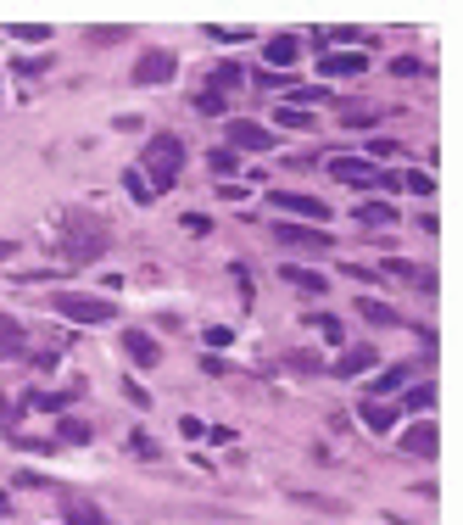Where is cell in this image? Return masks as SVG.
I'll list each match as a JSON object with an SVG mask.
<instances>
[{"mask_svg":"<svg viewBox=\"0 0 463 525\" xmlns=\"http://www.w3.org/2000/svg\"><path fill=\"white\" fill-rule=\"evenodd\" d=\"M140 174L151 190H174L179 174H184V140L179 135H151L140 146Z\"/></svg>","mask_w":463,"mask_h":525,"instance_id":"1","label":"cell"},{"mask_svg":"<svg viewBox=\"0 0 463 525\" xmlns=\"http://www.w3.org/2000/svg\"><path fill=\"white\" fill-rule=\"evenodd\" d=\"M51 308L61 319H73V324H112L118 319V302L112 297H84V291H56Z\"/></svg>","mask_w":463,"mask_h":525,"instance_id":"2","label":"cell"},{"mask_svg":"<svg viewBox=\"0 0 463 525\" xmlns=\"http://www.w3.org/2000/svg\"><path fill=\"white\" fill-rule=\"evenodd\" d=\"M68 262H95L107 246H112V235H107V224H90L84 213H68Z\"/></svg>","mask_w":463,"mask_h":525,"instance_id":"3","label":"cell"},{"mask_svg":"<svg viewBox=\"0 0 463 525\" xmlns=\"http://www.w3.org/2000/svg\"><path fill=\"white\" fill-rule=\"evenodd\" d=\"M229 151H274V129H262L251 118H229Z\"/></svg>","mask_w":463,"mask_h":525,"instance_id":"4","label":"cell"},{"mask_svg":"<svg viewBox=\"0 0 463 525\" xmlns=\"http://www.w3.org/2000/svg\"><path fill=\"white\" fill-rule=\"evenodd\" d=\"M374 364H380V347L374 341H357V347H346L335 364H329V375H335V380H357V375H369Z\"/></svg>","mask_w":463,"mask_h":525,"instance_id":"5","label":"cell"},{"mask_svg":"<svg viewBox=\"0 0 463 525\" xmlns=\"http://www.w3.org/2000/svg\"><path fill=\"white\" fill-rule=\"evenodd\" d=\"M174 73H179L174 51H140V62H135V84H168Z\"/></svg>","mask_w":463,"mask_h":525,"instance_id":"6","label":"cell"},{"mask_svg":"<svg viewBox=\"0 0 463 525\" xmlns=\"http://www.w3.org/2000/svg\"><path fill=\"white\" fill-rule=\"evenodd\" d=\"M274 241L279 246H296V252H324V246H335L324 235V229H313V224H274Z\"/></svg>","mask_w":463,"mask_h":525,"instance_id":"7","label":"cell"},{"mask_svg":"<svg viewBox=\"0 0 463 525\" xmlns=\"http://www.w3.org/2000/svg\"><path fill=\"white\" fill-rule=\"evenodd\" d=\"M269 202L279 207V213H290V218H329V202H318V196H296V190H274Z\"/></svg>","mask_w":463,"mask_h":525,"instance_id":"8","label":"cell"},{"mask_svg":"<svg viewBox=\"0 0 463 525\" xmlns=\"http://www.w3.org/2000/svg\"><path fill=\"white\" fill-rule=\"evenodd\" d=\"M363 68H369V56H363V51H324L318 56V79H352Z\"/></svg>","mask_w":463,"mask_h":525,"instance_id":"9","label":"cell"},{"mask_svg":"<svg viewBox=\"0 0 463 525\" xmlns=\"http://www.w3.org/2000/svg\"><path fill=\"white\" fill-rule=\"evenodd\" d=\"M329 174H335L341 185H380V168L363 157H329Z\"/></svg>","mask_w":463,"mask_h":525,"instance_id":"10","label":"cell"},{"mask_svg":"<svg viewBox=\"0 0 463 525\" xmlns=\"http://www.w3.org/2000/svg\"><path fill=\"white\" fill-rule=\"evenodd\" d=\"M408 380H413V369H408V364H391L380 380L363 386V403H380V397H391V391H408Z\"/></svg>","mask_w":463,"mask_h":525,"instance_id":"11","label":"cell"},{"mask_svg":"<svg viewBox=\"0 0 463 525\" xmlns=\"http://www.w3.org/2000/svg\"><path fill=\"white\" fill-rule=\"evenodd\" d=\"M402 453H413V458H436V453H441V431H436L430 419H419L413 431L402 436Z\"/></svg>","mask_w":463,"mask_h":525,"instance_id":"12","label":"cell"},{"mask_svg":"<svg viewBox=\"0 0 463 525\" xmlns=\"http://www.w3.org/2000/svg\"><path fill=\"white\" fill-rule=\"evenodd\" d=\"M262 56H269L274 73H285V68H296V56H302V40H296V34H274L269 45H262Z\"/></svg>","mask_w":463,"mask_h":525,"instance_id":"13","label":"cell"},{"mask_svg":"<svg viewBox=\"0 0 463 525\" xmlns=\"http://www.w3.org/2000/svg\"><path fill=\"white\" fill-rule=\"evenodd\" d=\"M23 352H28V330H23V319L0 313V358H23Z\"/></svg>","mask_w":463,"mask_h":525,"instance_id":"14","label":"cell"},{"mask_svg":"<svg viewBox=\"0 0 463 525\" xmlns=\"http://www.w3.org/2000/svg\"><path fill=\"white\" fill-rule=\"evenodd\" d=\"M123 352L135 358L140 369H156V364H162V347H156L151 336H140V330H135V336H123Z\"/></svg>","mask_w":463,"mask_h":525,"instance_id":"15","label":"cell"},{"mask_svg":"<svg viewBox=\"0 0 463 525\" xmlns=\"http://www.w3.org/2000/svg\"><path fill=\"white\" fill-rule=\"evenodd\" d=\"M79 391H84V386H68V391H34V397H28L23 408H40V414H61V408H68V403L79 397Z\"/></svg>","mask_w":463,"mask_h":525,"instance_id":"16","label":"cell"},{"mask_svg":"<svg viewBox=\"0 0 463 525\" xmlns=\"http://www.w3.org/2000/svg\"><path fill=\"white\" fill-rule=\"evenodd\" d=\"M279 274H285V280H290L296 291H307V297H324V291H329V285H324V274H313V269H302V262H285V269H279Z\"/></svg>","mask_w":463,"mask_h":525,"instance_id":"17","label":"cell"},{"mask_svg":"<svg viewBox=\"0 0 463 525\" xmlns=\"http://www.w3.org/2000/svg\"><path fill=\"white\" fill-rule=\"evenodd\" d=\"M380 185H391V190H413V196H436V179H430V174H380Z\"/></svg>","mask_w":463,"mask_h":525,"instance_id":"18","label":"cell"},{"mask_svg":"<svg viewBox=\"0 0 463 525\" xmlns=\"http://www.w3.org/2000/svg\"><path fill=\"white\" fill-rule=\"evenodd\" d=\"M396 218H402V213H396L391 202H363L357 207V224H369V229H391Z\"/></svg>","mask_w":463,"mask_h":525,"instance_id":"19","label":"cell"},{"mask_svg":"<svg viewBox=\"0 0 463 525\" xmlns=\"http://www.w3.org/2000/svg\"><path fill=\"white\" fill-rule=\"evenodd\" d=\"M357 313L369 319V324H385V330H391V324H402V313H396L391 302H374V297H357Z\"/></svg>","mask_w":463,"mask_h":525,"instance_id":"20","label":"cell"},{"mask_svg":"<svg viewBox=\"0 0 463 525\" xmlns=\"http://www.w3.org/2000/svg\"><path fill=\"white\" fill-rule=\"evenodd\" d=\"M363 425H369L374 436H385L391 425H396V408H391V403H363Z\"/></svg>","mask_w":463,"mask_h":525,"instance_id":"21","label":"cell"},{"mask_svg":"<svg viewBox=\"0 0 463 525\" xmlns=\"http://www.w3.org/2000/svg\"><path fill=\"white\" fill-rule=\"evenodd\" d=\"M430 414V408H436V386H413V391H402V408H396V414Z\"/></svg>","mask_w":463,"mask_h":525,"instance_id":"22","label":"cell"},{"mask_svg":"<svg viewBox=\"0 0 463 525\" xmlns=\"http://www.w3.org/2000/svg\"><path fill=\"white\" fill-rule=\"evenodd\" d=\"M6 34H12V40H28V45H40V40H51V23H6Z\"/></svg>","mask_w":463,"mask_h":525,"instance_id":"23","label":"cell"},{"mask_svg":"<svg viewBox=\"0 0 463 525\" xmlns=\"http://www.w3.org/2000/svg\"><path fill=\"white\" fill-rule=\"evenodd\" d=\"M274 123H285V129H313V112H302V107L279 101V107H274Z\"/></svg>","mask_w":463,"mask_h":525,"instance_id":"24","label":"cell"},{"mask_svg":"<svg viewBox=\"0 0 463 525\" xmlns=\"http://www.w3.org/2000/svg\"><path fill=\"white\" fill-rule=\"evenodd\" d=\"M207 162H213V174H218L223 185H229V174H235V168H241V157H235V151H229V146H218V151H207Z\"/></svg>","mask_w":463,"mask_h":525,"instance_id":"25","label":"cell"},{"mask_svg":"<svg viewBox=\"0 0 463 525\" xmlns=\"http://www.w3.org/2000/svg\"><path fill=\"white\" fill-rule=\"evenodd\" d=\"M68 525H118V520H107L101 509H90V503H68Z\"/></svg>","mask_w":463,"mask_h":525,"instance_id":"26","label":"cell"},{"mask_svg":"<svg viewBox=\"0 0 463 525\" xmlns=\"http://www.w3.org/2000/svg\"><path fill=\"white\" fill-rule=\"evenodd\" d=\"M296 503H307V509H318V514H346L341 498H318V492H296Z\"/></svg>","mask_w":463,"mask_h":525,"instance_id":"27","label":"cell"},{"mask_svg":"<svg viewBox=\"0 0 463 525\" xmlns=\"http://www.w3.org/2000/svg\"><path fill=\"white\" fill-rule=\"evenodd\" d=\"M341 123H346V129H374L380 112H369V107H341Z\"/></svg>","mask_w":463,"mask_h":525,"instance_id":"28","label":"cell"},{"mask_svg":"<svg viewBox=\"0 0 463 525\" xmlns=\"http://www.w3.org/2000/svg\"><path fill=\"white\" fill-rule=\"evenodd\" d=\"M195 112H207V118H229V101H223V95H213V90H202V95H195Z\"/></svg>","mask_w":463,"mask_h":525,"instance_id":"29","label":"cell"},{"mask_svg":"<svg viewBox=\"0 0 463 525\" xmlns=\"http://www.w3.org/2000/svg\"><path fill=\"white\" fill-rule=\"evenodd\" d=\"M123 185H128V196H135V202H140V207H146V202H151V196H156V190L146 185V174H140V168H128V174H123Z\"/></svg>","mask_w":463,"mask_h":525,"instance_id":"30","label":"cell"},{"mask_svg":"<svg viewBox=\"0 0 463 525\" xmlns=\"http://www.w3.org/2000/svg\"><path fill=\"white\" fill-rule=\"evenodd\" d=\"M235 84H241V68H235V62H223V68H213V95L235 90Z\"/></svg>","mask_w":463,"mask_h":525,"instance_id":"31","label":"cell"},{"mask_svg":"<svg viewBox=\"0 0 463 525\" xmlns=\"http://www.w3.org/2000/svg\"><path fill=\"white\" fill-rule=\"evenodd\" d=\"M385 274H391V280H413V285H419L424 269H419V262H402V257H385Z\"/></svg>","mask_w":463,"mask_h":525,"instance_id":"32","label":"cell"},{"mask_svg":"<svg viewBox=\"0 0 463 525\" xmlns=\"http://www.w3.org/2000/svg\"><path fill=\"white\" fill-rule=\"evenodd\" d=\"M56 442H90V425L84 419H61L56 425Z\"/></svg>","mask_w":463,"mask_h":525,"instance_id":"33","label":"cell"},{"mask_svg":"<svg viewBox=\"0 0 463 525\" xmlns=\"http://www.w3.org/2000/svg\"><path fill=\"white\" fill-rule=\"evenodd\" d=\"M391 73H396V79H419V73H430V68H424L419 56H396V62H391Z\"/></svg>","mask_w":463,"mask_h":525,"instance_id":"34","label":"cell"},{"mask_svg":"<svg viewBox=\"0 0 463 525\" xmlns=\"http://www.w3.org/2000/svg\"><path fill=\"white\" fill-rule=\"evenodd\" d=\"M313 101H329L324 84H307V90H290V107H313Z\"/></svg>","mask_w":463,"mask_h":525,"instance_id":"35","label":"cell"},{"mask_svg":"<svg viewBox=\"0 0 463 525\" xmlns=\"http://www.w3.org/2000/svg\"><path fill=\"white\" fill-rule=\"evenodd\" d=\"M290 369H302V375H324V358H318V352H290Z\"/></svg>","mask_w":463,"mask_h":525,"instance_id":"36","label":"cell"},{"mask_svg":"<svg viewBox=\"0 0 463 525\" xmlns=\"http://www.w3.org/2000/svg\"><path fill=\"white\" fill-rule=\"evenodd\" d=\"M128 34V28H90V34H84V45H118Z\"/></svg>","mask_w":463,"mask_h":525,"instance_id":"37","label":"cell"},{"mask_svg":"<svg viewBox=\"0 0 463 525\" xmlns=\"http://www.w3.org/2000/svg\"><path fill=\"white\" fill-rule=\"evenodd\" d=\"M179 436H184V442H202V436H207V419L184 414V419H179Z\"/></svg>","mask_w":463,"mask_h":525,"instance_id":"38","label":"cell"},{"mask_svg":"<svg viewBox=\"0 0 463 525\" xmlns=\"http://www.w3.org/2000/svg\"><path fill=\"white\" fill-rule=\"evenodd\" d=\"M313 324H318V336H324V341H346V336H341V319H329V313H318Z\"/></svg>","mask_w":463,"mask_h":525,"instance_id":"39","label":"cell"},{"mask_svg":"<svg viewBox=\"0 0 463 525\" xmlns=\"http://www.w3.org/2000/svg\"><path fill=\"white\" fill-rule=\"evenodd\" d=\"M12 68H17L23 79H34V73H45V68H51V62H40V56H23V62H12Z\"/></svg>","mask_w":463,"mask_h":525,"instance_id":"40","label":"cell"},{"mask_svg":"<svg viewBox=\"0 0 463 525\" xmlns=\"http://www.w3.org/2000/svg\"><path fill=\"white\" fill-rule=\"evenodd\" d=\"M128 447H135V453H140V458H156V442H151V436H146V431H135V436H128Z\"/></svg>","mask_w":463,"mask_h":525,"instance_id":"41","label":"cell"},{"mask_svg":"<svg viewBox=\"0 0 463 525\" xmlns=\"http://www.w3.org/2000/svg\"><path fill=\"white\" fill-rule=\"evenodd\" d=\"M202 341H207V347H229V341H235V330H223V324H213V330H207Z\"/></svg>","mask_w":463,"mask_h":525,"instance_id":"42","label":"cell"},{"mask_svg":"<svg viewBox=\"0 0 463 525\" xmlns=\"http://www.w3.org/2000/svg\"><path fill=\"white\" fill-rule=\"evenodd\" d=\"M369 157H402V146H396V140H374Z\"/></svg>","mask_w":463,"mask_h":525,"instance_id":"43","label":"cell"},{"mask_svg":"<svg viewBox=\"0 0 463 525\" xmlns=\"http://www.w3.org/2000/svg\"><path fill=\"white\" fill-rule=\"evenodd\" d=\"M12 252H17V241H0V262H12Z\"/></svg>","mask_w":463,"mask_h":525,"instance_id":"44","label":"cell"},{"mask_svg":"<svg viewBox=\"0 0 463 525\" xmlns=\"http://www.w3.org/2000/svg\"><path fill=\"white\" fill-rule=\"evenodd\" d=\"M6 419H12V414H6V403H0V431H6Z\"/></svg>","mask_w":463,"mask_h":525,"instance_id":"45","label":"cell"}]
</instances>
